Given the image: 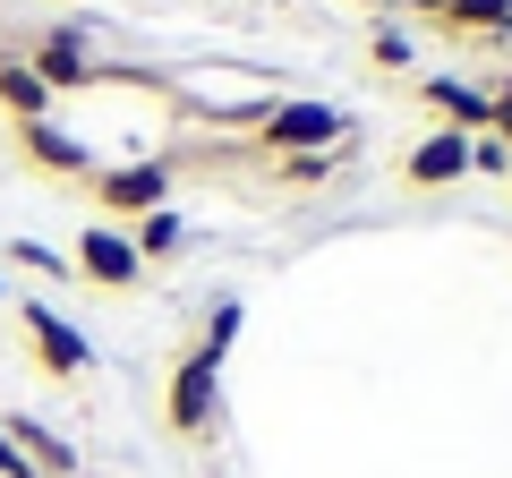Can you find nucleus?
<instances>
[{"label":"nucleus","instance_id":"1","mask_svg":"<svg viewBox=\"0 0 512 478\" xmlns=\"http://www.w3.org/2000/svg\"><path fill=\"white\" fill-rule=\"evenodd\" d=\"M256 146L265 154H325V146H359V120L333 103H274L256 120Z\"/></svg>","mask_w":512,"mask_h":478},{"label":"nucleus","instance_id":"2","mask_svg":"<svg viewBox=\"0 0 512 478\" xmlns=\"http://www.w3.org/2000/svg\"><path fill=\"white\" fill-rule=\"evenodd\" d=\"M214 410H222V359L205 342H188L163 385V419H171V436H214Z\"/></svg>","mask_w":512,"mask_h":478},{"label":"nucleus","instance_id":"3","mask_svg":"<svg viewBox=\"0 0 512 478\" xmlns=\"http://www.w3.org/2000/svg\"><path fill=\"white\" fill-rule=\"evenodd\" d=\"M18 325H26V342H35V359H43L52 376H86V368H94V342L52 308V299H18Z\"/></svg>","mask_w":512,"mask_h":478},{"label":"nucleus","instance_id":"4","mask_svg":"<svg viewBox=\"0 0 512 478\" xmlns=\"http://www.w3.org/2000/svg\"><path fill=\"white\" fill-rule=\"evenodd\" d=\"M94 205L120 214V222L171 205V163H103V171H94Z\"/></svg>","mask_w":512,"mask_h":478},{"label":"nucleus","instance_id":"5","mask_svg":"<svg viewBox=\"0 0 512 478\" xmlns=\"http://www.w3.org/2000/svg\"><path fill=\"white\" fill-rule=\"evenodd\" d=\"M26 69H35L52 94H77V86H94V77H103V60H94V35H86V26H52V35L35 43V60H26Z\"/></svg>","mask_w":512,"mask_h":478},{"label":"nucleus","instance_id":"6","mask_svg":"<svg viewBox=\"0 0 512 478\" xmlns=\"http://www.w3.org/2000/svg\"><path fill=\"white\" fill-rule=\"evenodd\" d=\"M77 274L103 282V291H137L146 282V265H137V248H128V231H111V222H94V231H77Z\"/></svg>","mask_w":512,"mask_h":478},{"label":"nucleus","instance_id":"7","mask_svg":"<svg viewBox=\"0 0 512 478\" xmlns=\"http://www.w3.org/2000/svg\"><path fill=\"white\" fill-rule=\"evenodd\" d=\"M419 94L436 103V120H444V129H461V137H487L495 86H461V77H419Z\"/></svg>","mask_w":512,"mask_h":478},{"label":"nucleus","instance_id":"8","mask_svg":"<svg viewBox=\"0 0 512 478\" xmlns=\"http://www.w3.org/2000/svg\"><path fill=\"white\" fill-rule=\"evenodd\" d=\"M402 171H410V188H453L461 171H470V137H461V129H427L419 146H410Z\"/></svg>","mask_w":512,"mask_h":478},{"label":"nucleus","instance_id":"9","mask_svg":"<svg viewBox=\"0 0 512 478\" xmlns=\"http://www.w3.org/2000/svg\"><path fill=\"white\" fill-rule=\"evenodd\" d=\"M18 146L35 154V163L52 171V180H94V154L77 146L69 129H52V120H26V129H18Z\"/></svg>","mask_w":512,"mask_h":478},{"label":"nucleus","instance_id":"10","mask_svg":"<svg viewBox=\"0 0 512 478\" xmlns=\"http://www.w3.org/2000/svg\"><path fill=\"white\" fill-rule=\"evenodd\" d=\"M0 436L18 444V453L35 461V470H52V478H69V470H77V453H69V436H52V427H43L35 410H9V427H0Z\"/></svg>","mask_w":512,"mask_h":478},{"label":"nucleus","instance_id":"11","mask_svg":"<svg viewBox=\"0 0 512 478\" xmlns=\"http://www.w3.org/2000/svg\"><path fill=\"white\" fill-rule=\"evenodd\" d=\"M0 111H9L18 129H26V120H52V86H43L26 60H9V52H0Z\"/></svg>","mask_w":512,"mask_h":478},{"label":"nucleus","instance_id":"12","mask_svg":"<svg viewBox=\"0 0 512 478\" xmlns=\"http://www.w3.org/2000/svg\"><path fill=\"white\" fill-rule=\"evenodd\" d=\"M180 239H188V214H180V205H154V214H137V222H128V248H137V265L180 257Z\"/></svg>","mask_w":512,"mask_h":478},{"label":"nucleus","instance_id":"13","mask_svg":"<svg viewBox=\"0 0 512 478\" xmlns=\"http://www.w3.org/2000/svg\"><path fill=\"white\" fill-rule=\"evenodd\" d=\"M444 35H487V43H504V35H512V0H453V9H444Z\"/></svg>","mask_w":512,"mask_h":478},{"label":"nucleus","instance_id":"14","mask_svg":"<svg viewBox=\"0 0 512 478\" xmlns=\"http://www.w3.org/2000/svg\"><path fill=\"white\" fill-rule=\"evenodd\" d=\"M282 188H325L333 171H342V146H325V154H282Z\"/></svg>","mask_w":512,"mask_h":478},{"label":"nucleus","instance_id":"15","mask_svg":"<svg viewBox=\"0 0 512 478\" xmlns=\"http://www.w3.org/2000/svg\"><path fill=\"white\" fill-rule=\"evenodd\" d=\"M239 325H248V299H214V316H205V333H197V342L214 350V359H231V342H239Z\"/></svg>","mask_w":512,"mask_h":478},{"label":"nucleus","instance_id":"16","mask_svg":"<svg viewBox=\"0 0 512 478\" xmlns=\"http://www.w3.org/2000/svg\"><path fill=\"white\" fill-rule=\"evenodd\" d=\"M9 257H18L26 274H43V282H69V274H77V265L60 257V248H43V239H9Z\"/></svg>","mask_w":512,"mask_h":478},{"label":"nucleus","instance_id":"17","mask_svg":"<svg viewBox=\"0 0 512 478\" xmlns=\"http://www.w3.org/2000/svg\"><path fill=\"white\" fill-rule=\"evenodd\" d=\"M470 171H512V146H495V137H470Z\"/></svg>","mask_w":512,"mask_h":478},{"label":"nucleus","instance_id":"18","mask_svg":"<svg viewBox=\"0 0 512 478\" xmlns=\"http://www.w3.org/2000/svg\"><path fill=\"white\" fill-rule=\"evenodd\" d=\"M376 60H384V69H410V35H393V26H384V35H376Z\"/></svg>","mask_w":512,"mask_h":478},{"label":"nucleus","instance_id":"19","mask_svg":"<svg viewBox=\"0 0 512 478\" xmlns=\"http://www.w3.org/2000/svg\"><path fill=\"white\" fill-rule=\"evenodd\" d=\"M410 9H427V18H444V9H453V0H410Z\"/></svg>","mask_w":512,"mask_h":478},{"label":"nucleus","instance_id":"20","mask_svg":"<svg viewBox=\"0 0 512 478\" xmlns=\"http://www.w3.org/2000/svg\"><path fill=\"white\" fill-rule=\"evenodd\" d=\"M495 94H504V103H512V77H504V86H495Z\"/></svg>","mask_w":512,"mask_h":478}]
</instances>
